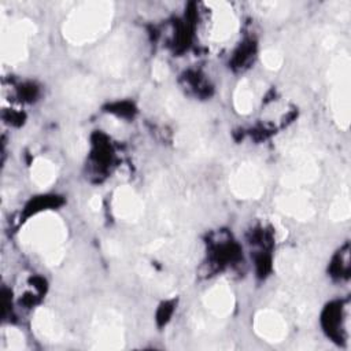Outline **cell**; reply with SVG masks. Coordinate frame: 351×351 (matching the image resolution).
I'll return each mask as SVG.
<instances>
[{"mask_svg": "<svg viewBox=\"0 0 351 351\" xmlns=\"http://www.w3.org/2000/svg\"><path fill=\"white\" fill-rule=\"evenodd\" d=\"M66 239L67 228L63 219L52 211H44L32 217L19 233L21 244L49 266L62 262Z\"/></svg>", "mask_w": 351, "mask_h": 351, "instance_id": "obj_1", "label": "cell"}, {"mask_svg": "<svg viewBox=\"0 0 351 351\" xmlns=\"http://www.w3.org/2000/svg\"><path fill=\"white\" fill-rule=\"evenodd\" d=\"M114 4L104 0L84 1L64 19L63 37L73 45H85L99 40L111 26Z\"/></svg>", "mask_w": 351, "mask_h": 351, "instance_id": "obj_2", "label": "cell"}, {"mask_svg": "<svg viewBox=\"0 0 351 351\" xmlns=\"http://www.w3.org/2000/svg\"><path fill=\"white\" fill-rule=\"evenodd\" d=\"M350 56L341 53L336 56L328 71L330 82V108L335 122L340 129L350 126Z\"/></svg>", "mask_w": 351, "mask_h": 351, "instance_id": "obj_3", "label": "cell"}, {"mask_svg": "<svg viewBox=\"0 0 351 351\" xmlns=\"http://www.w3.org/2000/svg\"><path fill=\"white\" fill-rule=\"evenodd\" d=\"M204 36L213 45H223L229 43L239 30V19L232 4L225 1L203 3Z\"/></svg>", "mask_w": 351, "mask_h": 351, "instance_id": "obj_4", "label": "cell"}, {"mask_svg": "<svg viewBox=\"0 0 351 351\" xmlns=\"http://www.w3.org/2000/svg\"><path fill=\"white\" fill-rule=\"evenodd\" d=\"M92 348L95 350H119L125 343L123 321L115 310H100L90 326Z\"/></svg>", "mask_w": 351, "mask_h": 351, "instance_id": "obj_5", "label": "cell"}, {"mask_svg": "<svg viewBox=\"0 0 351 351\" xmlns=\"http://www.w3.org/2000/svg\"><path fill=\"white\" fill-rule=\"evenodd\" d=\"M37 27L30 19L14 21L3 26L1 32V56L5 63L16 64L26 59L29 52V40L34 36Z\"/></svg>", "mask_w": 351, "mask_h": 351, "instance_id": "obj_6", "label": "cell"}, {"mask_svg": "<svg viewBox=\"0 0 351 351\" xmlns=\"http://www.w3.org/2000/svg\"><path fill=\"white\" fill-rule=\"evenodd\" d=\"M129 43L121 33L114 34L104 45L99 48L95 55L96 69L111 77H119L129 62Z\"/></svg>", "mask_w": 351, "mask_h": 351, "instance_id": "obj_7", "label": "cell"}, {"mask_svg": "<svg viewBox=\"0 0 351 351\" xmlns=\"http://www.w3.org/2000/svg\"><path fill=\"white\" fill-rule=\"evenodd\" d=\"M229 185L239 199H258L265 192L266 177L261 166L254 162H244L230 174Z\"/></svg>", "mask_w": 351, "mask_h": 351, "instance_id": "obj_8", "label": "cell"}, {"mask_svg": "<svg viewBox=\"0 0 351 351\" xmlns=\"http://www.w3.org/2000/svg\"><path fill=\"white\" fill-rule=\"evenodd\" d=\"M112 213L119 221L136 222L141 218L144 213V203L137 192L129 186L122 185L117 188L112 196Z\"/></svg>", "mask_w": 351, "mask_h": 351, "instance_id": "obj_9", "label": "cell"}, {"mask_svg": "<svg viewBox=\"0 0 351 351\" xmlns=\"http://www.w3.org/2000/svg\"><path fill=\"white\" fill-rule=\"evenodd\" d=\"M255 333L270 343H280L287 337L288 326L284 317L273 308H262L254 317Z\"/></svg>", "mask_w": 351, "mask_h": 351, "instance_id": "obj_10", "label": "cell"}, {"mask_svg": "<svg viewBox=\"0 0 351 351\" xmlns=\"http://www.w3.org/2000/svg\"><path fill=\"white\" fill-rule=\"evenodd\" d=\"M203 306L217 319L226 318L234 308V295L230 287L219 281L208 288L203 296Z\"/></svg>", "mask_w": 351, "mask_h": 351, "instance_id": "obj_11", "label": "cell"}, {"mask_svg": "<svg viewBox=\"0 0 351 351\" xmlns=\"http://www.w3.org/2000/svg\"><path fill=\"white\" fill-rule=\"evenodd\" d=\"M32 328L34 335L45 343H58L64 336V329L60 319L52 310L47 307H40L34 311Z\"/></svg>", "mask_w": 351, "mask_h": 351, "instance_id": "obj_12", "label": "cell"}, {"mask_svg": "<svg viewBox=\"0 0 351 351\" xmlns=\"http://www.w3.org/2000/svg\"><path fill=\"white\" fill-rule=\"evenodd\" d=\"M276 204L281 213L298 221H308L315 213L311 199L300 189H292L289 193L278 196Z\"/></svg>", "mask_w": 351, "mask_h": 351, "instance_id": "obj_13", "label": "cell"}, {"mask_svg": "<svg viewBox=\"0 0 351 351\" xmlns=\"http://www.w3.org/2000/svg\"><path fill=\"white\" fill-rule=\"evenodd\" d=\"M64 97L75 107H89L97 96V84L86 75L70 78L63 88Z\"/></svg>", "mask_w": 351, "mask_h": 351, "instance_id": "obj_14", "label": "cell"}, {"mask_svg": "<svg viewBox=\"0 0 351 351\" xmlns=\"http://www.w3.org/2000/svg\"><path fill=\"white\" fill-rule=\"evenodd\" d=\"M308 261L296 251H284L276 261L277 271L287 278H300L308 273Z\"/></svg>", "mask_w": 351, "mask_h": 351, "instance_id": "obj_15", "label": "cell"}, {"mask_svg": "<svg viewBox=\"0 0 351 351\" xmlns=\"http://www.w3.org/2000/svg\"><path fill=\"white\" fill-rule=\"evenodd\" d=\"M58 177L56 165L47 158H36L30 167V178L38 188H48Z\"/></svg>", "mask_w": 351, "mask_h": 351, "instance_id": "obj_16", "label": "cell"}, {"mask_svg": "<svg viewBox=\"0 0 351 351\" xmlns=\"http://www.w3.org/2000/svg\"><path fill=\"white\" fill-rule=\"evenodd\" d=\"M233 104L239 114H250L255 104V90L248 80H243L237 84L233 93Z\"/></svg>", "mask_w": 351, "mask_h": 351, "instance_id": "obj_17", "label": "cell"}, {"mask_svg": "<svg viewBox=\"0 0 351 351\" xmlns=\"http://www.w3.org/2000/svg\"><path fill=\"white\" fill-rule=\"evenodd\" d=\"M350 213H351L350 197H348V193L344 192V193H340V196H337L332 202L328 215L332 221H346L348 219Z\"/></svg>", "mask_w": 351, "mask_h": 351, "instance_id": "obj_18", "label": "cell"}, {"mask_svg": "<svg viewBox=\"0 0 351 351\" xmlns=\"http://www.w3.org/2000/svg\"><path fill=\"white\" fill-rule=\"evenodd\" d=\"M26 346L25 335L14 326H8L4 329V348L19 351L23 350Z\"/></svg>", "mask_w": 351, "mask_h": 351, "instance_id": "obj_19", "label": "cell"}, {"mask_svg": "<svg viewBox=\"0 0 351 351\" xmlns=\"http://www.w3.org/2000/svg\"><path fill=\"white\" fill-rule=\"evenodd\" d=\"M254 5L258 8V11L262 15L271 16V18L282 16L288 11V4L280 3V1H263V3L261 1V3H255Z\"/></svg>", "mask_w": 351, "mask_h": 351, "instance_id": "obj_20", "label": "cell"}, {"mask_svg": "<svg viewBox=\"0 0 351 351\" xmlns=\"http://www.w3.org/2000/svg\"><path fill=\"white\" fill-rule=\"evenodd\" d=\"M261 62L267 70H278L282 66L284 56L277 48H266L261 53Z\"/></svg>", "mask_w": 351, "mask_h": 351, "instance_id": "obj_21", "label": "cell"}, {"mask_svg": "<svg viewBox=\"0 0 351 351\" xmlns=\"http://www.w3.org/2000/svg\"><path fill=\"white\" fill-rule=\"evenodd\" d=\"M85 148V141L82 138V136L80 133H73L67 137V149L73 154V155H80L84 152Z\"/></svg>", "mask_w": 351, "mask_h": 351, "instance_id": "obj_22", "label": "cell"}, {"mask_svg": "<svg viewBox=\"0 0 351 351\" xmlns=\"http://www.w3.org/2000/svg\"><path fill=\"white\" fill-rule=\"evenodd\" d=\"M169 74V67L163 60H155L152 64V75L155 80L162 81L167 77Z\"/></svg>", "mask_w": 351, "mask_h": 351, "instance_id": "obj_23", "label": "cell"}, {"mask_svg": "<svg viewBox=\"0 0 351 351\" xmlns=\"http://www.w3.org/2000/svg\"><path fill=\"white\" fill-rule=\"evenodd\" d=\"M106 252H107L108 255H118V254L121 252V247H119V244H118L117 241L108 240V241L106 243Z\"/></svg>", "mask_w": 351, "mask_h": 351, "instance_id": "obj_24", "label": "cell"}, {"mask_svg": "<svg viewBox=\"0 0 351 351\" xmlns=\"http://www.w3.org/2000/svg\"><path fill=\"white\" fill-rule=\"evenodd\" d=\"M89 207L92 211H100V207H101V199L100 196H93L90 197L89 200Z\"/></svg>", "mask_w": 351, "mask_h": 351, "instance_id": "obj_25", "label": "cell"}]
</instances>
